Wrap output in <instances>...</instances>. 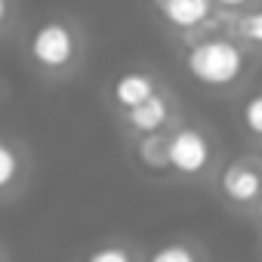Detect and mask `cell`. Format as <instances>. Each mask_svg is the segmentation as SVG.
Wrapping results in <instances>:
<instances>
[{"instance_id": "obj_1", "label": "cell", "mask_w": 262, "mask_h": 262, "mask_svg": "<svg viewBox=\"0 0 262 262\" xmlns=\"http://www.w3.org/2000/svg\"><path fill=\"white\" fill-rule=\"evenodd\" d=\"M185 68H188V74L198 83H207V86H231L244 74L247 59H244V50L234 40L213 37V40H201V43H194L188 50Z\"/></svg>"}, {"instance_id": "obj_2", "label": "cell", "mask_w": 262, "mask_h": 262, "mask_svg": "<svg viewBox=\"0 0 262 262\" xmlns=\"http://www.w3.org/2000/svg\"><path fill=\"white\" fill-rule=\"evenodd\" d=\"M28 53H31V59L40 68L59 71V68H65V65L74 62V56H77V37H74L71 25H65L59 19H50V22H40L34 28Z\"/></svg>"}, {"instance_id": "obj_3", "label": "cell", "mask_w": 262, "mask_h": 262, "mask_svg": "<svg viewBox=\"0 0 262 262\" xmlns=\"http://www.w3.org/2000/svg\"><path fill=\"white\" fill-rule=\"evenodd\" d=\"M167 164L179 173H201L210 164V142L204 133L185 126L167 139Z\"/></svg>"}, {"instance_id": "obj_4", "label": "cell", "mask_w": 262, "mask_h": 262, "mask_svg": "<svg viewBox=\"0 0 262 262\" xmlns=\"http://www.w3.org/2000/svg\"><path fill=\"white\" fill-rule=\"evenodd\" d=\"M158 7V13L164 16V22H170L173 28H198L213 16V0H151Z\"/></svg>"}, {"instance_id": "obj_5", "label": "cell", "mask_w": 262, "mask_h": 262, "mask_svg": "<svg viewBox=\"0 0 262 262\" xmlns=\"http://www.w3.org/2000/svg\"><path fill=\"white\" fill-rule=\"evenodd\" d=\"M222 191L237 201V204H250V201H259L262 194V173L250 164H231L225 173H222Z\"/></svg>"}, {"instance_id": "obj_6", "label": "cell", "mask_w": 262, "mask_h": 262, "mask_svg": "<svg viewBox=\"0 0 262 262\" xmlns=\"http://www.w3.org/2000/svg\"><path fill=\"white\" fill-rule=\"evenodd\" d=\"M170 117V105L164 96L151 93L145 102L133 105V108H126V120L133 129H139V133H155V129H161Z\"/></svg>"}, {"instance_id": "obj_7", "label": "cell", "mask_w": 262, "mask_h": 262, "mask_svg": "<svg viewBox=\"0 0 262 262\" xmlns=\"http://www.w3.org/2000/svg\"><path fill=\"white\" fill-rule=\"evenodd\" d=\"M111 93H114V102L120 108H133V105L145 102L155 93V80L148 74H142V71H126V74H120L114 80V90Z\"/></svg>"}, {"instance_id": "obj_8", "label": "cell", "mask_w": 262, "mask_h": 262, "mask_svg": "<svg viewBox=\"0 0 262 262\" xmlns=\"http://www.w3.org/2000/svg\"><path fill=\"white\" fill-rule=\"evenodd\" d=\"M139 155L148 167H167V139L155 133H145V139L139 142Z\"/></svg>"}, {"instance_id": "obj_9", "label": "cell", "mask_w": 262, "mask_h": 262, "mask_svg": "<svg viewBox=\"0 0 262 262\" xmlns=\"http://www.w3.org/2000/svg\"><path fill=\"white\" fill-rule=\"evenodd\" d=\"M148 262H198V256H194L191 247H185V244H167V247L155 250Z\"/></svg>"}, {"instance_id": "obj_10", "label": "cell", "mask_w": 262, "mask_h": 262, "mask_svg": "<svg viewBox=\"0 0 262 262\" xmlns=\"http://www.w3.org/2000/svg\"><path fill=\"white\" fill-rule=\"evenodd\" d=\"M244 126L253 136L262 139V93H256V96H250L244 102Z\"/></svg>"}, {"instance_id": "obj_11", "label": "cell", "mask_w": 262, "mask_h": 262, "mask_svg": "<svg viewBox=\"0 0 262 262\" xmlns=\"http://www.w3.org/2000/svg\"><path fill=\"white\" fill-rule=\"evenodd\" d=\"M16 176H19V155L7 142H0V188H7Z\"/></svg>"}, {"instance_id": "obj_12", "label": "cell", "mask_w": 262, "mask_h": 262, "mask_svg": "<svg viewBox=\"0 0 262 262\" xmlns=\"http://www.w3.org/2000/svg\"><path fill=\"white\" fill-rule=\"evenodd\" d=\"M237 31H241V37H247L250 43H262V13H247V16L237 22Z\"/></svg>"}, {"instance_id": "obj_13", "label": "cell", "mask_w": 262, "mask_h": 262, "mask_svg": "<svg viewBox=\"0 0 262 262\" xmlns=\"http://www.w3.org/2000/svg\"><path fill=\"white\" fill-rule=\"evenodd\" d=\"M86 262H129V253L123 247H102V250H93Z\"/></svg>"}, {"instance_id": "obj_14", "label": "cell", "mask_w": 262, "mask_h": 262, "mask_svg": "<svg viewBox=\"0 0 262 262\" xmlns=\"http://www.w3.org/2000/svg\"><path fill=\"white\" fill-rule=\"evenodd\" d=\"M7 16H10V0H0V25L7 22Z\"/></svg>"}, {"instance_id": "obj_15", "label": "cell", "mask_w": 262, "mask_h": 262, "mask_svg": "<svg viewBox=\"0 0 262 262\" xmlns=\"http://www.w3.org/2000/svg\"><path fill=\"white\" fill-rule=\"evenodd\" d=\"M216 4H222V7H244L247 0H216Z\"/></svg>"}, {"instance_id": "obj_16", "label": "cell", "mask_w": 262, "mask_h": 262, "mask_svg": "<svg viewBox=\"0 0 262 262\" xmlns=\"http://www.w3.org/2000/svg\"><path fill=\"white\" fill-rule=\"evenodd\" d=\"M259 213H262V194H259Z\"/></svg>"}]
</instances>
